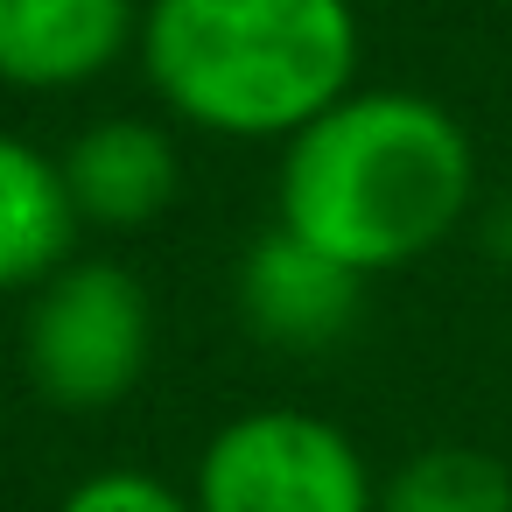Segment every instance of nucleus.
I'll return each mask as SVG.
<instances>
[{"label": "nucleus", "instance_id": "obj_9", "mask_svg": "<svg viewBox=\"0 0 512 512\" xmlns=\"http://www.w3.org/2000/svg\"><path fill=\"white\" fill-rule=\"evenodd\" d=\"M379 512H512V470L477 442H428L379 477Z\"/></svg>", "mask_w": 512, "mask_h": 512}, {"label": "nucleus", "instance_id": "obj_8", "mask_svg": "<svg viewBox=\"0 0 512 512\" xmlns=\"http://www.w3.org/2000/svg\"><path fill=\"white\" fill-rule=\"evenodd\" d=\"M78 204L64 190V162L0 127V295H36L64 260H78Z\"/></svg>", "mask_w": 512, "mask_h": 512}, {"label": "nucleus", "instance_id": "obj_11", "mask_svg": "<svg viewBox=\"0 0 512 512\" xmlns=\"http://www.w3.org/2000/svg\"><path fill=\"white\" fill-rule=\"evenodd\" d=\"M484 239H491V253H498V260L512 267V204H498V218L484 225Z\"/></svg>", "mask_w": 512, "mask_h": 512}, {"label": "nucleus", "instance_id": "obj_1", "mask_svg": "<svg viewBox=\"0 0 512 512\" xmlns=\"http://www.w3.org/2000/svg\"><path fill=\"white\" fill-rule=\"evenodd\" d=\"M477 211L470 127L414 85H351L281 141L274 225L302 232L351 274H400Z\"/></svg>", "mask_w": 512, "mask_h": 512}, {"label": "nucleus", "instance_id": "obj_7", "mask_svg": "<svg viewBox=\"0 0 512 512\" xmlns=\"http://www.w3.org/2000/svg\"><path fill=\"white\" fill-rule=\"evenodd\" d=\"M141 43V0H0V85L85 92Z\"/></svg>", "mask_w": 512, "mask_h": 512}, {"label": "nucleus", "instance_id": "obj_4", "mask_svg": "<svg viewBox=\"0 0 512 512\" xmlns=\"http://www.w3.org/2000/svg\"><path fill=\"white\" fill-rule=\"evenodd\" d=\"M197 512H379V470L358 435L316 407H239L190 470Z\"/></svg>", "mask_w": 512, "mask_h": 512}, {"label": "nucleus", "instance_id": "obj_10", "mask_svg": "<svg viewBox=\"0 0 512 512\" xmlns=\"http://www.w3.org/2000/svg\"><path fill=\"white\" fill-rule=\"evenodd\" d=\"M57 512H197V505H190V484H169L141 463H106V470L78 477L57 498Z\"/></svg>", "mask_w": 512, "mask_h": 512}, {"label": "nucleus", "instance_id": "obj_2", "mask_svg": "<svg viewBox=\"0 0 512 512\" xmlns=\"http://www.w3.org/2000/svg\"><path fill=\"white\" fill-rule=\"evenodd\" d=\"M169 120L218 141H288L358 85V0H141L134 43Z\"/></svg>", "mask_w": 512, "mask_h": 512}, {"label": "nucleus", "instance_id": "obj_5", "mask_svg": "<svg viewBox=\"0 0 512 512\" xmlns=\"http://www.w3.org/2000/svg\"><path fill=\"white\" fill-rule=\"evenodd\" d=\"M232 302H239V323H246L253 344L288 351V358H309V351H330V344H344L358 330L365 274H351L344 260H330L302 232L267 225L239 253Z\"/></svg>", "mask_w": 512, "mask_h": 512}, {"label": "nucleus", "instance_id": "obj_6", "mask_svg": "<svg viewBox=\"0 0 512 512\" xmlns=\"http://www.w3.org/2000/svg\"><path fill=\"white\" fill-rule=\"evenodd\" d=\"M57 162H64V190L85 232H148L183 190V148L148 113L85 120L57 148Z\"/></svg>", "mask_w": 512, "mask_h": 512}, {"label": "nucleus", "instance_id": "obj_3", "mask_svg": "<svg viewBox=\"0 0 512 512\" xmlns=\"http://www.w3.org/2000/svg\"><path fill=\"white\" fill-rule=\"evenodd\" d=\"M155 295L127 260L78 253L22 309V372L57 414H106L155 365Z\"/></svg>", "mask_w": 512, "mask_h": 512}]
</instances>
